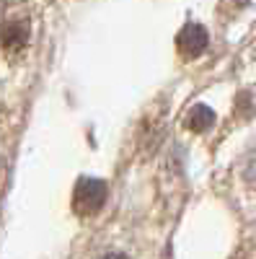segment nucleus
Segmentation results:
<instances>
[{
	"label": "nucleus",
	"instance_id": "obj_1",
	"mask_svg": "<svg viewBox=\"0 0 256 259\" xmlns=\"http://www.w3.org/2000/svg\"><path fill=\"white\" fill-rule=\"evenodd\" d=\"M109 187L101 179H80L73 192V207L78 215H93L104 207Z\"/></svg>",
	"mask_w": 256,
	"mask_h": 259
},
{
	"label": "nucleus",
	"instance_id": "obj_2",
	"mask_svg": "<svg viewBox=\"0 0 256 259\" xmlns=\"http://www.w3.org/2000/svg\"><path fill=\"white\" fill-rule=\"evenodd\" d=\"M207 29L199 26V24H186L181 31H179V39H176V47H179V55L186 57V60H194L199 57L204 50H207Z\"/></svg>",
	"mask_w": 256,
	"mask_h": 259
},
{
	"label": "nucleus",
	"instance_id": "obj_3",
	"mask_svg": "<svg viewBox=\"0 0 256 259\" xmlns=\"http://www.w3.org/2000/svg\"><path fill=\"white\" fill-rule=\"evenodd\" d=\"M212 124H215V112L210 109V106L204 104H197L191 106L189 114H186V127L194 130V133H204V130H210Z\"/></svg>",
	"mask_w": 256,
	"mask_h": 259
},
{
	"label": "nucleus",
	"instance_id": "obj_4",
	"mask_svg": "<svg viewBox=\"0 0 256 259\" xmlns=\"http://www.w3.org/2000/svg\"><path fill=\"white\" fill-rule=\"evenodd\" d=\"M26 36H29V29L24 24H11L3 34V47L6 52H18V50H24L26 45Z\"/></svg>",
	"mask_w": 256,
	"mask_h": 259
},
{
	"label": "nucleus",
	"instance_id": "obj_5",
	"mask_svg": "<svg viewBox=\"0 0 256 259\" xmlns=\"http://www.w3.org/2000/svg\"><path fill=\"white\" fill-rule=\"evenodd\" d=\"M98 259H127V256H122V254H104V256H98Z\"/></svg>",
	"mask_w": 256,
	"mask_h": 259
}]
</instances>
